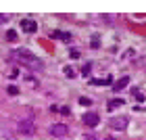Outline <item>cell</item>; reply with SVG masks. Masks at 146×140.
Segmentation results:
<instances>
[{"mask_svg":"<svg viewBox=\"0 0 146 140\" xmlns=\"http://www.w3.org/2000/svg\"><path fill=\"white\" fill-rule=\"evenodd\" d=\"M11 59H13V61H17V63L27 65V67H31V69H40V67H42V61H40L34 52H29L27 48H17V50H13V52H11Z\"/></svg>","mask_w":146,"mask_h":140,"instance_id":"1","label":"cell"},{"mask_svg":"<svg viewBox=\"0 0 146 140\" xmlns=\"http://www.w3.org/2000/svg\"><path fill=\"white\" fill-rule=\"evenodd\" d=\"M17 132H19V134H23V136H31V134H36V125H34L31 119H23V121H19Z\"/></svg>","mask_w":146,"mask_h":140,"instance_id":"2","label":"cell"},{"mask_svg":"<svg viewBox=\"0 0 146 140\" xmlns=\"http://www.w3.org/2000/svg\"><path fill=\"white\" fill-rule=\"evenodd\" d=\"M129 125V117L127 115H115L111 119V128L113 130H125Z\"/></svg>","mask_w":146,"mask_h":140,"instance_id":"3","label":"cell"},{"mask_svg":"<svg viewBox=\"0 0 146 140\" xmlns=\"http://www.w3.org/2000/svg\"><path fill=\"white\" fill-rule=\"evenodd\" d=\"M82 121L88 125V128H94V125L100 123V117H98V113H84V117H82Z\"/></svg>","mask_w":146,"mask_h":140,"instance_id":"4","label":"cell"},{"mask_svg":"<svg viewBox=\"0 0 146 140\" xmlns=\"http://www.w3.org/2000/svg\"><path fill=\"white\" fill-rule=\"evenodd\" d=\"M67 132H69V128H67L65 123H52V125H50V134H52V136H56V138L67 136Z\"/></svg>","mask_w":146,"mask_h":140,"instance_id":"5","label":"cell"},{"mask_svg":"<svg viewBox=\"0 0 146 140\" xmlns=\"http://www.w3.org/2000/svg\"><path fill=\"white\" fill-rule=\"evenodd\" d=\"M36 27H38V25H36L34 19H23V21H21V29H23V31H27V34H34Z\"/></svg>","mask_w":146,"mask_h":140,"instance_id":"6","label":"cell"},{"mask_svg":"<svg viewBox=\"0 0 146 140\" xmlns=\"http://www.w3.org/2000/svg\"><path fill=\"white\" fill-rule=\"evenodd\" d=\"M127 84H129V77H119L117 82H115V86H113V88H115V92H119V90H123Z\"/></svg>","mask_w":146,"mask_h":140,"instance_id":"7","label":"cell"},{"mask_svg":"<svg viewBox=\"0 0 146 140\" xmlns=\"http://www.w3.org/2000/svg\"><path fill=\"white\" fill-rule=\"evenodd\" d=\"M121 105H125V101H123V98H113V101H109L107 109H109V111H113V109H119Z\"/></svg>","mask_w":146,"mask_h":140,"instance_id":"8","label":"cell"},{"mask_svg":"<svg viewBox=\"0 0 146 140\" xmlns=\"http://www.w3.org/2000/svg\"><path fill=\"white\" fill-rule=\"evenodd\" d=\"M6 92L15 96V94H19V88H17V86H9V90H6Z\"/></svg>","mask_w":146,"mask_h":140,"instance_id":"9","label":"cell"},{"mask_svg":"<svg viewBox=\"0 0 146 140\" xmlns=\"http://www.w3.org/2000/svg\"><path fill=\"white\" fill-rule=\"evenodd\" d=\"M6 38H9V40H11V42H15V40H17V34H15V31H13V29H11V31H9V34H6Z\"/></svg>","mask_w":146,"mask_h":140,"instance_id":"10","label":"cell"},{"mask_svg":"<svg viewBox=\"0 0 146 140\" xmlns=\"http://www.w3.org/2000/svg\"><path fill=\"white\" fill-rule=\"evenodd\" d=\"M134 96L138 98V101H144V96L140 94V90H136V88H134Z\"/></svg>","mask_w":146,"mask_h":140,"instance_id":"11","label":"cell"},{"mask_svg":"<svg viewBox=\"0 0 146 140\" xmlns=\"http://www.w3.org/2000/svg\"><path fill=\"white\" fill-rule=\"evenodd\" d=\"M82 71H84V75H88V73H90V65H84Z\"/></svg>","mask_w":146,"mask_h":140,"instance_id":"12","label":"cell"},{"mask_svg":"<svg viewBox=\"0 0 146 140\" xmlns=\"http://www.w3.org/2000/svg\"><path fill=\"white\" fill-rule=\"evenodd\" d=\"M6 21H9V17H6V15H0V23H6Z\"/></svg>","mask_w":146,"mask_h":140,"instance_id":"13","label":"cell"},{"mask_svg":"<svg viewBox=\"0 0 146 140\" xmlns=\"http://www.w3.org/2000/svg\"><path fill=\"white\" fill-rule=\"evenodd\" d=\"M84 140H98V138H96V136H86Z\"/></svg>","mask_w":146,"mask_h":140,"instance_id":"14","label":"cell"}]
</instances>
